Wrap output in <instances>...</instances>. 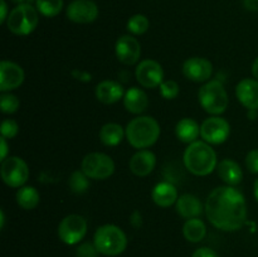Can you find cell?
Segmentation results:
<instances>
[{
  "instance_id": "obj_1",
  "label": "cell",
  "mask_w": 258,
  "mask_h": 257,
  "mask_svg": "<svg viewBox=\"0 0 258 257\" xmlns=\"http://www.w3.org/2000/svg\"><path fill=\"white\" fill-rule=\"evenodd\" d=\"M206 214L216 228L226 232L238 231L247 219L246 199L232 186H218L207 198Z\"/></svg>"
},
{
  "instance_id": "obj_2",
  "label": "cell",
  "mask_w": 258,
  "mask_h": 257,
  "mask_svg": "<svg viewBox=\"0 0 258 257\" xmlns=\"http://www.w3.org/2000/svg\"><path fill=\"white\" fill-rule=\"evenodd\" d=\"M184 165L191 174L198 176L209 175L216 169L217 154L206 141H194L184 151Z\"/></svg>"
},
{
  "instance_id": "obj_3",
  "label": "cell",
  "mask_w": 258,
  "mask_h": 257,
  "mask_svg": "<svg viewBox=\"0 0 258 257\" xmlns=\"http://www.w3.org/2000/svg\"><path fill=\"white\" fill-rule=\"evenodd\" d=\"M126 139L135 149H148L158 141L160 136V126L158 121L150 116H140L127 123Z\"/></svg>"
},
{
  "instance_id": "obj_4",
  "label": "cell",
  "mask_w": 258,
  "mask_h": 257,
  "mask_svg": "<svg viewBox=\"0 0 258 257\" xmlns=\"http://www.w3.org/2000/svg\"><path fill=\"white\" fill-rule=\"evenodd\" d=\"M93 243L101 254L118 256L127 246V237L125 232L115 224H105L96 231Z\"/></svg>"
},
{
  "instance_id": "obj_5",
  "label": "cell",
  "mask_w": 258,
  "mask_h": 257,
  "mask_svg": "<svg viewBox=\"0 0 258 257\" xmlns=\"http://www.w3.org/2000/svg\"><path fill=\"white\" fill-rule=\"evenodd\" d=\"M199 103L211 115H221L228 106V95L219 81L213 80L202 86L198 92Z\"/></svg>"
},
{
  "instance_id": "obj_6",
  "label": "cell",
  "mask_w": 258,
  "mask_h": 257,
  "mask_svg": "<svg viewBox=\"0 0 258 257\" xmlns=\"http://www.w3.org/2000/svg\"><path fill=\"white\" fill-rule=\"evenodd\" d=\"M39 17L32 4H19L9 13L7 19L8 29L17 35H28L37 28Z\"/></svg>"
},
{
  "instance_id": "obj_7",
  "label": "cell",
  "mask_w": 258,
  "mask_h": 257,
  "mask_svg": "<svg viewBox=\"0 0 258 257\" xmlns=\"http://www.w3.org/2000/svg\"><path fill=\"white\" fill-rule=\"evenodd\" d=\"M81 169L88 178L102 180L112 175L115 171V163L106 154L91 153L83 158Z\"/></svg>"
},
{
  "instance_id": "obj_8",
  "label": "cell",
  "mask_w": 258,
  "mask_h": 257,
  "mask_svg": "<svg viewBox=\"0 0 258 257\" xmlns=\"http://www.w3.org/2000/svg\"><path fill=\"white\" fill-rule=\"evenodd\" d=\"M2 179L12 188H22L29 178V168L23 159L18 156H9L3 160L0 169Z\"/></svg>"
},
{
  "instance_id": "obj_9",
  "label": "cell",
  "mask_w": 258,
  "mask_h": 257,
  "mask_svg": "<svg viewBox=\"0 0 258 257\" xmlns=\"http://www.w3.org/2000/svg\"><path fill=\"white\" fill-rule=\"evenodd\" d=\"M87 233V222L78 214L64 217L58 226V237L66 244H77Z\"/></svg>"
},
{
  "instance_id": "obj_10",
  "label": "cell",
  "mask_w": 258,
  "mask_h": 257,
  "mask_svg": "<svg viewBox=\"0 0 258 257\" xmlns=\"http://www.w3.org/2000/svg\"><path fill=\"white\" fill-rule=\"evenodd\" d=\"M231 135V125L227 120L213 116L203 121L201 126V136L206 143L212 145L223 144Z\"/></svg>"
},
{
  "instance_id": "obj_11",
  "label": "cell",
  "mask_w": 258,
  "mask_h": 257,
  "mask_svg": "<svg viewBox=\"0 0 258 257\" xmlns=\"http://www.w3.org/2000/svg\"><path fill=\"white\" fill-rule=\"evenodd\" d=\"M136 80L143 87H160L164 82V71L159 62L154 59H145L139 63L136 68Z\"/></svg>"
},
{
  "instance_id": "obj_12",
  "label": "cell",
  "mask_w": 258,
  "mask_h": 257,
  "mask_svg": "<svg viewBox=\"0 0 258 257\" xmlns=\"http://www.w3.org/2000/svg\"><path fill=\"white\" fill-rule=\"evenodd\" d=\"M98 8L92 0H73L67 8V18L78 24H88L97 19Z\"/></svg>"
},
{
  "instance_id": "obj_13",
  "label": "cell",
  "mask_w": 258,
  "mask_h": 257,
  "mask_svg": "<svg viewBox=\"0 0 258 257\" xmlns=\"http://www.w3.org/2000/svg\"><path fill=\"white\" fill-rule=\"evenodd\" d=\"M183 73L194 82H206L213 73V65L207 58L191 57L184 62Z\"/></svg>"
},
{
  "instance_id": "obj_14",
  "label": "cell",
  "mask_w": 258,
  "mask_h": 257,
  "mask_svg": "<svg viewBox=\"0 0 258 257\" xmlns=\"http://www.w3.org/2000/svg\"><path fill=\"white\" fill-rule=\"evenodd\" d=\"M116 57L126 66L135 65L141 55V45L138 39L131 35H122L116 42Z\"/></svg>"
},
{
  "instance_id": "obj_15",
  "label": "cell",
  "mask_w": 258,
  "mask_h": 257,
  "mask_svg": "<svg viewBox=\"0 0 258 257\" xmlns=\"http://www.w3.org/2000/svg\"><path fill=\"white\" fill-rule=\"evenodd\" d=\"M24 82V71L19 65L10 60L0 63V90L3 92L12 91Z\"/></svg>"
},
{
  "instance_id": "obj_16",
  "label": "cell",
  "mask_w": 258,
  "mask_h": 257,
  "mask_svg": "<svg viewBox=\"0 0 258 257\" xmlns=\"http://www.w3.org/2000/svg\"><path fill=\"white\" fill-rule=\"evenodd\" d=\"M239 102L248 110H258V81L252 78L242 80L236 87Z\"/></svg>"
},
{
  "instance_id": "obj_17",
  "label": "cell",
  "mask_w": 258,
  "mask_h": 257,
  "mask_svg": "<svg viewBox=\"0 0 258 257\" xmlns=\"http://www.w3.org/2000/svg\"><path fill=\"white\" fill-rule=\"evenodd\" d=\"M125 96L123 93V87L116 81L106 80L102 81L96 87V97L100 102L105 103V105H111L117 101H120Z\"/></svg>"
},
{
  "instance_id": "obj_18",
  "label": "cell",
  "mask_w": 258,
  "mask_h": 257,
  "mask_svg": "<svg viewBox=\"0 0 258 257\" xmlns=\"http://www.w3.org/2000/svg\"><path fill=\"white\" fill-rule=\"evenodd\" d=\"M155 164V154L149 150H139L131 158L130 170L138 176H146L154 170Z\"/></svg>"
},
{
  "instance_id": "obj_19",
  "label": "cell",
  "mask_w": 258,
  "mask_h": 257,
  "mask_svg": "<svg viewBox=\"0 0 258 257\" xmlns=\"http://www.w3.org/2000/svg\"><path fill=\"white\" fill-rule=\"evenodd\" d=\"M151 198H153L154 203L163 208H168L171 207L176 201H178V190H176L175 185L169 181H161V183L156 184L151 193Z\"/></svg>"
},
{
  "instance_id": "obj_20",
  "label": "cell",
  "mask_w": 258,
  "mask_h": 257,
  "mask_svg": "<svg viewBox=\"0 0 258 257\" xmlns=\"http://www.w3.org/2000/svg\"><path fill=\"white\" fill-rule=\"evenodd\" d=\"M176 212L183 218H198L203 212V206L198 197L193 194H183L176 201Z\"/></svg>"
},
{
  "instance_id": "obj_21",
  "label": "cell",
  "mask_w": 258,
  "mask_h": 257,
  "mask_svg": "<svg viewBox=\"0 0 258 257\" xmlns=\"http://www.w3.org/2000/svg\"><path fill=\"white\" fill-rule=\"evenodd\" d=\"M123 106L131 113H143L149 106L148 96L141 88H128L123 96Z\"/></svg>"
},
{
  "instance_id": "obj_22",
  "label": "cell",
  "mask_w": 258,
  "mask_h": 257,
  "mask_svg": "<svg viewBox=\"0 0 258 257\" xmlns=\"http://www.w3.org/2000/svg\"><path fill=\"white\" fill-rule=\"evenodd\" d=\"M217 170H218V175L221 176L222 180L229 186L237 185L242 181L243 178V173L238 164L232 159H224L221 163L217 165Z\"/></svg>"
},
{
  "instance_id": "obj_23",
  "label": "cell",
  "mask_w": 258,
  "mask_h": 257,
  "mask_svg": "<svg viewBox=\"0 0 258 257\" xmlns=\"http://www.w3.org/2000/svg\"><path fill=\"white\" fill-rule=\"evenodd\" d=\"M176 138L185 144H191L197 141L198 136L201 135V126L198 125L196 120L193 118H181L175 127Z\"/></svg>"
},
{
  "instance_id": "obj_24",
  "label": "cell",
  "mask_w": 258,
  "mask_h": 257,
  "mask_svg": "<svg viewBox=\"0 0 258 257\" xmlns=\"http://www.w3.org/2000/svg\"><path fill=\"white\" fill-rule=\"evenodd\" d=\"M183 234L186 241L197 243V242H201L206 237L207 227L202 219L190 218L184 223Z\"/></svg>"
},
{
  "instance_id": "obj_25",
  "label": "cell",
  "mask_w": 258,
  "mask_h": 257,
  "mask_svg": "<svg viewBox=\"0 0 258 257\" xmlns=\"http://www.w3.org/2000/svg\"><path fill=\"white\" fill-rule=\"evenodd\" d=\"M123 127L118 123L110 122L102 126L100 131V140L106 146H116L122 141Z\"/></svg>"
},
{
  "instance_id": "obj_26",
  "label": "cell",
  "mask_w": 258,
  "mask_h": 257,
  "mask_svg": "<svg viewBox=\"0 0 258 257\" xmlns=\"http://www.w3.org/2000/svg\"><path fill=\"white\" fill-rule=\"evenodd\" d=\"M17 203L25 211L34 209L39 204L40 197L34 186H22L17 191Z\"/></svg>"
},
{
  "instance_id": "obj_27",
  "label": "cell",
  "mask_w": 258,
  "mask_h": 257,
  "mask_svg": "<svg viewBox=\"0 0 258 257\" xmlns=\"http://www.w3.org/2000/svg\"><path fill=\"white\" fill-rule=\"evenodd\" d=\"M37 10L47 18H53L60 13L63 0H35Z\"/></svg>"
},
{
  "instance_id": "obj_28",
  "label": "cell",
  "mask_w": 258,
  "mask_h": 257,
  "mask_svg": "<svg viewBox=\"0 0 258 257\" xmlns=\"http://www.w3.org/2000/svg\"><path fill=\"white\" fill-rule=\"evenodd\" d=\"M68 185L70 189L76 194H83L87 191L88 186H90V181H88V176L83 173L82 170H76L71 174L70 180H68Z\"/></svg>"
},
{
  "instance_id": "obj_29",
  "label": "cell",
  "mask_w": 258,
  "mask_h": 257,
  "mask_svg": "<svg viewBox=\"0 0 258 257\" xmlns=\"http://www.w3.org/2000/svg\"><path fill=\"white\" fill-rule=\"evenodd\" d=\"M149 25H150V23L145 15L136 14L128 19L127 30L135 35H141L146 33V30L149 29Z\"/></svg>"
},
{
  "instance_id": "obj_30",
  "label": "cell",
  "mask_w": 258,
  "mask_h": 257,
  "mask_svg": "<svg viewBox=\"0 0 258 257\" xmlns=\"http://www.w3.org/2000/svg\"><path fill=\"white\" fill-rule=\"evenodd\" d=\"M20 101L17 96L12 93H3L0 97V107L4 113H14L19 108Z\"/></svg>"
},
{
  "instance_id": "obj_31",
  "label": "cell",
  "mask_w": 258,
  "mask_h": 257,
  "mask_svg": "<svg viewBox=\"0 0 258 257\" xmlns=\"http://www.w3.org/2000/svg\"><path fill=\"white\" fill-rule=\"evenodd\" d=\"M160 93L165 100H174L179 95V85L173 80L164 81L160 85Z\"/></svg>"
},
{
  "instance_id": "obj_32",
  "label": "cell",
  "mask_w": 258,
  "mask_h": 257,
  "mask_svg": "<svg viewBox=\"0 0 258 257\" xmlns=\"http://www.w3.org/2000/svg\"><path fill=\"white\" fill-rule=\"evenodd\" d=\"M0 130H2V136H4L7 139H12L18 135V133H19V126H18L17 121L8 118V120L3 121Z\"/></svg>"
},
{
  "instance_id": "obj_33",
  "label": "cell",
  "mask_w": 258,
  "mask_h": 257,
  "mask_svg": "<svg viewBox=\"0 0 258 257\" xmlns=\"http://www.w3.org/2000/svg\"><path fill=\"white\" fill-rule=\"evenodd\" d=\"M98 249L96 248L95 243H90V242H85V243L80 244L76 251V257H98Z\"/></svg>"
},
{
  "instance_id": "obj_34",
  "label": "cell",
  "mask_w": 258,
  "mask_h": 257,
  "mask_svg": "<svg viewBox=\"0 0 258 257\" xmlns=\"http://www.w3.org/2000/svg\"><path fill=\"white\" fill-rule=\"evenodd\" d=\"M246 166L252 174H258V149L251 150L247 154Z\"/></svg>"
},
{
  "instance_id": "obj_35",
  "label": "cell",
  "mask_w": 258,
  "mask_h": 257,
  "mask_svg": "<svg viewBox=\"0 0 258 257\" xmlns=\"http://www.w3.org/2000/svg\"><path fill=\"white\" fill-rule=\"evenodd\" d=\"M71 75H72V77L75 78V80L77 81H81V82H90L91 80H92V75L88 72H86V71H81V70H73L72 72H71Z\"/></svg>"
},
{
  "instance_id": "obj_36",
  "label": "cell",
  "mask_w": 258,
  "mask_h": 257,
  "mask_svg": "<svg viewBox=\"0 0 258 257\" xmlns=\"http://www.w3.org/2000/svg\"><path fill=\"white\" fill-rule=\"evenodd\" d=\"M191 257H219V256L217 254V252L213 251L212 248H208V247H202V248L197 249Z\"/></svg>"
},
{
  "instance_id": "obj_37",
  "label": "cell",
  "mask_w": 258,
  "mask_h": 257,
  "mask_svg": "<svg viewBox=\"0 0 258 257\" xmlns=\"http://www.w3.org/2000/svg\"><path fill=\"white\" fill-rule=\"evenodd\" d=\"M130 223L134 228H140L143 226V216L139 211H134L130 216Z\"/></svg>"
},
{
  "instance_id": "obj_38",
  "label": "cell",
  "mask_w": 258,
  "mask_h": 257,
  "mask_svg": "<svg viewBox=\"0 0 258 257\" xmlns=\"http://www.w3.org/2000/svg\"><path fill=\"white\" fill-rule=\"evenodd\" d=\"M0 144H2V153H0V158H2V161L5 160L7 159V155H8V144H7V138H4V136H2V139H0Z\"/></svg>"
},
{
  "instance_id": "obj_39",
  "label": "cell",
  "mask_w": 258,
  "mask_h": 257,
  "mask_svg": "<svg viewBox=\"0 0 258 257\" xmlns=\"http://www.w3.org/2000/svg\"><path fill=\"white\" fill-rule=\"evenodd\" d=\"M0 7H2V14H0V23H4L8 19V5L5 0H0Z\"/></svg>"
},
{
  "instance_id": "obj_40",
  "label": "cell",
  "mask_w": 258,
  "mask_h": 257,
  "mask_svg": "<svg viewBox=\"0 0 258 257\" xmlns=\"http://www.w3.org/2000/svg\"><path fill=\"white\" fill-rule=\"evenodd\" d=\"M244 7L252 12H257L258 10V0H243Z\"/></svg>"
},
{
  "instance_id": "obj_41",
  "label": "cell",
  "mask_w": 258,
  "mask_h": 257,
  "mask_svg": "<svg viewBox=\"0 0 258 257\" xmlns=\"http://www.w3.org/2000/svg\"><path fill=\"white\" fill-rule=\"evenodd\" d=\"M252 75L258 81V57L254 59L253 65H252Z\"/></svg>"
},
{
  "instance_id": "obj_42",
  "label": "cell",
  "mask_w": 258,
  "mask_h": 257,
  "mask_svg": "<svg viewBox=\"0 0 258 257\" xmlns=\"http://www.w3.org/2000/svg\"><path fill=\"white\" fill-rule=\"evenodd\" d=\"M258 110H248V112H247V117H248L249 120H256Z\"/></svg>"
},
{
  "instance_id": "obj_43",
  "label": "cell",
  "mask_w": 258,
  "mask_h": 257,
  "mask_svg": "<svg viewBox=\"0 0 258 257\" xmlns=\"http://www.w3.org/2000/svg\"><path fill=\"white\" fill-rule=\"evenodd\" d=\"M10 2L15 3V4H30V3L33 2V0H10Z\"/></svg>"
},
{
  "instance_id": "obj_44",
  "label": "cell",
  "mask_w": 258,
  "mask_h": 257,
  "mask_svg": "<svg viewBox=\"0 0 258 257\" xmlns=\"http://www.w3.org/2000/svg\"><path fill=\"white\" fill-rule=\"evenodd\" d=\"M4 211H0V228H3L4 227Z\"/></svg>"
},
{
  "instance_id": "obj_45",
  "label": "cell",
  "mask_w": 258,
  "mask_h": 257,
  "mask_svg": "<svg viewBox=\"0 0 258 257\" xmlns=\"http://www.w3.org/2000/svg\"><path fill=\"white\" fill-rule=\"evenodd\" d=\"M254 197H256V201L258 202V179H256V181H254Z\"/></svg>"
}]
</instances>
